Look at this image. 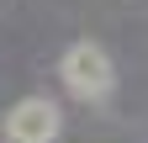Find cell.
Returning a JSON list of instances; mask_svg holds the SVG:
<instances>
[{
  "label": "cell",
  "mask_w": 148,
  "mask_h": 143,
  "mask_svg": "<svg viewBox=\"0 0 148 143\" xmlns=\"http://www.w3.org/2000/svg\"><path fill=\"white\" fill-rule=\"evenodd\" d=\"M64 85H69L79 101H106L111 85H116V69H111L106 48H101V43H74V48L64 53Z\"/></svg>",
  "instance_id": "cell-1"
},
{
  "label": "cell",
  "mask_w": 148,
  "mask_h": 143,
  "mask_svg": "<svg viewBox=\"0 0 148 143\" xmlns=\"http://www.w3.org/2000/svg\"><path fill=\"white\" fill-rule=\"evenodd\" d=\"M5 138L11 143H53L58 138V106L42 96H27L5 111Z\"/></svg>",
  "instance_id": "cell-2"
}]
</instances>
